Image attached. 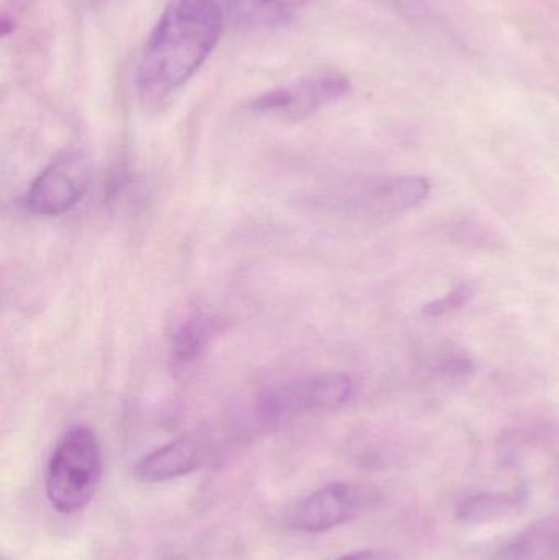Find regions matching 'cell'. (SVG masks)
<instances>
[{
    "label": "cell",
    "mask_w": 559,
    "mask_h": 560,
    "mask_svg": "<svg viewBox=\"0 0 559 560\" xmlns=\"http://www.w3.org/2000/svg\"><path fill=\"white\" fill-rule=\"evenodd\" d=\"M225 25L216 0H170L138 59L141 104L156 107L183 89L210 58Z\"/></svg>",
    "instance_id": "cell-1"
},
{
    "label": "cell",
    "mask_w": 559,
    "mask_h": 560,
    "mask_svg": "<svg viewBox=\"0 0 559 560\" xmlns=\"http://www.w3.org/2000/svg\"><path fill=\"white\" fill-rule=\"evenodd\" d=\"M104 472L97 434L91 428H69L55 444L46 467L45 492L59 515L82 512L94 499Z\"/></svg>",
    "instance_id": "cell-2"
},
{
    "label": "cell",
    "mask_w": 559,
    "mask_h": 560,
    "mask_svg": "<svg viewBox=\"0 0 559 560\" xmlns=\"http://www.w3.org/2000/svg\"><path fill=\"white\" fill-rule=\"evenodd\" d=\"M353 381L341 372L294 378L263 392L258 413L266 423H286L302 415L335 410L353 395Z\"/></svg>",
    "instance_id": "cell-3"
},
{
    "label": "cell",
    "mask_w": 559,
    "mask_h": 560,
    "mask_svg": "<svg viewBox=\"0 0 559 560\" xmlns=\"http://www.w3.org/2000/svg\"><path fill=\"white\" fill-rule=\"evenodd\" d=\"M348 91V75L334 69H322L259 94L249 102V110L278 120H304L321 108L343 98Z\"/></svg>",
    "instance_id": "cell-4"
},
{
    "label": "cell",
    "mask_w": 559,
    "mask_h": 560,
    "mask_svg": "<svg viewBox=\"0 0 559 560\" xmlns=\"http://www.w3.org/2000/svg\"><path fill=\"white\" fill-rule=\"evenodd\" d=\"M92 167L88 158L68 153L49 163L30 184L23 207L36 217L71 212L89 190Z\"/></svg>",
    "instance_id": "cell-5"
},
{
    "label": "cell",
    "mask_w": 559,
    "mask_h": 560,
    "mask_svg": "<svg viewBox=\"0 0 559 560\" xmlns=\"http://www.w3.org/2000/svg\"><path fill=\"white\" fill-rule=\"evenodd\" d=\"M370 500V490L357 483H327L292 506L286 525L305 535H321L357 518Z\"/></svg>",
    "instance_id": "cell-6"
},
{
    "label": "cell",
    "mask_w": 559,
    "mask_h": 560,
    "mask_svg": "<svg viewBox=\"0 0 559 560\" xmlns=\"http://www.w3.org/2000/svg\"><path fill=\"white\" fill-rule=\"evenodd\" d=\"M202 444L193 436H180L141 457L133 467L135 479L143 483H163L180 479L199 469Z\"/></svg>",
    "instance_id": "cell-7"
},
{
    "label": "cell",
    "mask_w": 559,
    "mask_h": 560,
    "mask_svg": "<svg viewBox=\"0 0 559 560\" xmlns=\"http://www.w3.org/2000/svg\"><path fill=\"white\" fill-rule=\"evenodd\" d=\"M429 194L430 183L426 177H396L374 184L358 203L370 215H399L422 203Z\"/></svg>",
    "instance_id": "cell-8"
},
{
    "label": "cell",
    "mask_w": 559,
    "mask_h": 560,
    "mask_svg": "<svg viewBox=\"0 0 559 560\" xmlns=\"http://www.w3.org/2000/svg\"><path fill=\"white\" fill-rule=\"evenodd\" d=\"M226 25L261 28L278 25L308 5L312 0H216Z\"/></svg>",
    "instance_id": "cell-9"
},
{
    "label": "cell",
    "mask_w": 559,
    "mask_h": 560,
    "mask_svg": "<svg viewBox=\"0 0 559 560\" xmlns=\"http://www.w3.org/2000/svg\"><path fill=\"white\" fill-rule=\"evenodd\" d=\"M508 560H559V512L525 529L505 548Z\"/></svg>",
    "instance_id": "cell-10"
},
{
    "label": "cell",
    "mask_w": 559,
    "mask_h": 560,
    "mask_svg": "<svg viewBox=\"0 0 559 560\" xmlns=\"http://www.w3.org/2000/svg\"><path fill=\"white\" fill-rule=\"evenodd\" d=\"M217 335V323L212 316L202 312H193L180 319L171 335L173 358L180 364L197 361L206 352Z\"/></svg>",
    "instance_id": "cell-11"
},
{
    "label": "cell",
    "mask_w": 559,
    "mask_h": 560,
    "mask_svg": "<svg viewBox=\"0 0 559 560\" xmlns=\"http://www.w3.org/2000/svg\"><path fill=\"white\" fill-rule=\"evenodd\" d=\"M521 493H485V495H475L465 500L459 506V518L463 522H488V520L499 518V516L509 515L521 509Z\"/></svg>",
    "instance_id": "cell-12"
},
{
    "label": "cell",
    "mask_w": 559,
    "mask_h": 560,
    "mask_svg": "<svg viewBox=\"0 0 559 560\" xmlns=\"http://www.w3.org/2000/svg\"><path fill=\"white\" fill-rule=\"evenodd\" d=\"M473 296V287L469 283H463V285L456 287L455 290L443 296V299L435 300V302L429 303L423 308V313L429 316H442L446 313L455 312V310L462 308L465 303L469 302Z\"/></svg>",
    "instance_id": "cell-13"
},
{
    "label": "cell",
    "mask_w": 559,
    "mask_h": 560,
    "mask_svg": "<svg viewBox=\"0 0 559 560\" xmlns=\"http://www.w3.org/2000/svg\"><path fill=\"white\" fill-rule=\"evenodd\" d=\"M337 560H396L393 556L383 551H374V549H364V551L350 552L343 558Z\"/></svg>",
    "instance_id": "cell-14"
},
{
    "label": "cell",
    "mask_w": 559,
    "mask_h": 560,
    "mask_svg": "<svg viewBox=\"0 0 559 560\" xmlns=\"http://www.w3.org/2000/svg\"><path fill=\"white\" fill-rule=\"evenodd\" d=\"M95 2H98V3H107V2H112V0H95Z\"/></svg>",
    "instance_id": "cell-15"
},
{
    "label": "cell",
    "mask_w": 559,
    "mask_h": 560,
    "mask_svg": "<svg viewBox=\"0 0 559 560\" xmlns=\"http://www.w3.org/2000/svg\"><path fill=\"white\" fill-rule=\"evenodd\" d=\"M3 560H5V559H3Z\"/></svg>",
    "instance_id": "cell-16"
}]
</instances>
